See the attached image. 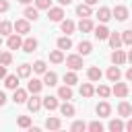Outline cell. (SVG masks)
Returning a JSON list of instances; mask_svg holds the SVG:
<instances>
[{"label":"cell","mask_w":132,"mask_h":132,"mask_svg":"<svg viewBox=\"0 0 132 132\" xmlns=\"http://www.w3.org/2000/svg\"><path fill=\"white\" fill-rule=\"evenodd\" d=\"M126 130H128V132H132V120H130V122L126 124Z\"/></svg>","instance_id":"cell-50"},{"label":"cell","mask_w":132,"mask_h":132,"mask_svg":"<svg viewBox=\"0 0 132 132\" xmlns=\"http://www.w3.org/2000/svg\"><path fill=\"white\" fill-rule=\"evenodd\" d=\"M0 45H2V35H0Z\"/></svg>","instance_id":"cell-54"},{"label":"cell","mask_w":132,"mask_h":132,"mask_svg":"<svg viewBox=\"0 0 132 132\" xmlns=\"http://www.w3.org/2000/svg\"><path fill=\"white\" fill-rule=\"evenodd\" d=\"M93 93H95L93 85H91V82H82V87H80V95L89 99V97H93Z\"/></svg>","instance_id":"cell-32"},{"label":"cell","mask_w":132,"mask_h":132,"mask_svg":"<svg viewBox=\"0 0 132 132\" xmlns=\"http://www.w3.org/2000/svg\"><path fill=\"white\" fill-rule=\"evenodd\" d=\"M122 43L132 45V29H128V31H124V33H122Z\"/></svg>","instance_id":"cell-41"},{"label":"cell","mask_w":132,"mask_h":132,"mask_svg":"<svg viewBox=\"0 0 132 132\" xmlns=\"http://www.w3.org/2000/svg\"><path fill=\"white\" fill-rule=\"evenodd\" d=\"M87 128H89L91 132H101V130H103V124H101V122H91Z\"/></svg>","instance_id":"cell-44"},{"label":"cell","mask_w":132,"mask_h":132,"mask_svg":"<svg viewBox=\"0 0 132 132\" xmlns=\"http://www.w3.org/2000/svg\"><path fill=\"white\" fill-rule=\"evenodd\" d=\"M126 78H128V80H132V66L126 70Z\"/></svg>","instance_id":"cell-48"},{"label":"cell","mask_w":132,"mask_h":132,"mask_svg":"<svg viewBox=\"0 0 132 132\" xmlns=\"http://www.w3.org/2000/svg\"><path fill=\"white\" fill-rule=\"evenodd\" d=\"M41 105H43V99L37 97V93H33V97L27 101V109H29V111H39Z\"/></svg>","instance_id":"cell-3"},{"label":"cell","mask_w":132,"mask_h":132,"mask_svg":"<svg viewBox=\"0 0 132 132\" xmlns=\"http://www.w3.org/2000/svg\"><path fill=\"white\" fill-rule=\"evenodd\" d=\"M58 2H60V4H62V6H68V4H70V2H72V0H58Z\"/></svg>","instance_id":"cell-49"},{"label":"cell","mask_w":132,"mask_h":132,"mask_svg":"<svg viewBox=\"0 0 132 132\" xmlns=\"http://www.w3.org/2000/svg\"><path fill=\"white\" fill-rule=\"evenodd\" d=\"M107 39H109V45H111L113 50H118V47L122 45V35H120V33H109Z\"/></svg>","instance_id":"cell-27"},{"label":"cell","mask_w":132,"mask_h":132,"mask_svg":"<svg viewBox=\"0 0 132 132\" xmlns=\"http://www.w3.org/2000/svg\"><path fill=\"white\" fill-rule=\"evenodd\" d=\"M120 76H122V72H120L118 64H116V66H109V70H107V78H109L111 82H118V80H120Z\"/></svg>","instance_id":"cell-20"},{"label":"cell","mask_w":132,"mask_h":132,"mask_svg":"<svg viewBox=\"0 0 132 132\" xmlns=\"http://www.w3.org/2000/svg\"><path fill=\"white\" fill-rule=\"evenodd\" d=\"M64 82H66V85H70V87H72V85H76V82H78V76H76V72H74V70L66 72V74H64Z\"/></svg>","instance_id":"cell-34"},{"label":"cell","mask_w":132,"mask_h":132,"mask_svg":"<svg viewBox=\"0 0 132 132\" xmlns=\"http://www.w3.org/2000/svg\"><path fill=\"white\" fill-rule=\"evenodd\" d=\"M0 64H4V66H10V64H12V54H10V52H4V54H0Z\"/></svg>","instance_id":"cell-39"},{"label":"cell","mask_w":132,"mask_h":132,"mask_svg":"<svg viewBox=\"0 0 132 132\" xmlns=\"http://www.w3.org/2000/svg\"><path fill=\"white\" fill-rule=\"evenodd\" d=\"M60 126H62L60 118H47L45 120V128L47 130H60Z\"/></svg>","instance_id":"cell-29"},{"label":"cell","mask_w":132,"mask_h":132,"mask_svg":"<svg viewBox=\"0 0 132 132\" xmlns=\"http://www.w3.org/2000/svg\"><path fill=\"white\" fill-rule=\"evenodd\" d=\"M12 29H14L12 23H8V21H2V23H0V35H10Z\"/></svg>","instance_id":"cell-35"},{"label":"cell","mask_w":132,"mask_h":132,"mask_svg":"<svg viewBox=\"0 0 132 132\" xmlns=\"http://www.w3.org/2000/svg\"><path fill=\"white\" fill-rule=\"evenodd\" d=\"M2 105H6V95H4V91H0V107Z\"/></svg>","instance_id":"cell-46"},{"label":"cell","mask_w":132,"mask_h":132,"mask_svg":"<svg viewBox=\"0 0 132 132\" xmlns=\"http://www.w3.org/2000/svg\"><path fill=\"white\" fill-rule=\"evenodd\" d=\"M35 6L43 8V10H50L52 8V0H35Z\"/></svg>","instance_id":"cell-42"},{"label":"cell","mask_w":132,"mask_h":132,"mask_svg":"<svg viewBox=\"0 0 132 132\" xmlns=\"http://www.w3.org/2000/svg\"><path fill=\"white\" fill-rule=\"evenodd\" d=\"M78 29H80L82 33H89V31H93L95 27H93V21L87 16V19H80V23H78Z\"/></svg>","instance_id":"cell-23"},{"label":"cell","mask_w":132,"mask_h":132,"mask_svg":"<svg viewBox=\"0 0 132 132\" xmlns=\"http://www.w3.org/2000/svg\"><path fill=\"white\" fill-rule=\"evenodd\" d=\"M58 47H60V50H70V47H72V41H70V37H68V35L60 37V39H58Z\"/></svg>","instance_id":"cell-36"},{"label":"cell","mask_w":132,"mask_h":132,"mask_svg":"<svg viewBox=\"0 0 132 132\" xmlns=\"http://www.w3.org/2000/svg\"><path fill=\"white\" fill-rule=\"evenodd\" d=\"M85 2H87V4H91V6H93V4H97V2H99V0H85Z\"/></svg>","instance_id":"cell-51"},{"label":"cell","mask_w":132,"mask_h":132,"mask_svg":"<svg viewBox=\"0 0 132 132\" xmlns=\"http://www.w3.org/2000/svg\"><path fill=\"white\" fill-rule=\"evenodd\" d=\"M109 130L111 132H122V130H126V124L122 120H111L109 122Z\"/></svg>","instance_id":"cell-33"},{"label":"cell","mask_w":132,"mask_h":132,"mask_svg":"<svg viewBox=\"0 0 132 132\" xmlns=\"http://www.w3.org/2000/svg\"><path fill=\"white\" fill-rule=\"evenodd\" d=\"M41 87H43V82H41L39 78H31L29 85H27V91H29V93H39Z\"/></svg>","instance_id":"cell-21"},{"label":"cell","mask_w":132,"mask_h":132,"mask_svg":"<svg viewBox=\"0 0 132 132\" xmlns=\"http://www.w3.org/2000/svg\"><path fill=\"white\" fill-rule=\"evenodd\" d=\"M16 126H19V128H31V118H29V116H21V118L16 120Z\"/></svg>","instance_id":"cell-38"},{"label":"cell","mask_w":132,"mask_h":132,"mask_svg":"<svg viewBox=\"0 0 132 132\" xmlns=\"http://www.w3.org/2000/svg\"><path fill=\"white\" fill-rule=\"evenodd\" d=\"M60 29H62V33L70 35V33L74 31V23H72L70 19H66V21H62V23H60Z\"/></svg>","instance_id":"cell-30"},{"label":"cell","mask_w":132,"mask_h":132,"mask_svg":"<svg viewBox=\"0 0 132 132\" xmlns=\"http://www.w3.org/2000/svg\"><path fill=\"white\" fill-rule=\"evenodd\" d=\"M6 45H8L10 50H19V47H23V39L19 37V33H10V35H8V41H6Z\"/></svg>","instance_id":"cell-5"},{"label":"cell","mask_w":132,"mask_h":132,"mask_svg":"<svg viewBox=\"0 0 132 132\" xmlns=\"http://www.w3.org/2000/svg\"><path fill=\"white\" fill-rule=\"evenodd\" d=\"M50 60H52L54 64H62V62H64L62 50H60V47H58V50H52V52H50Z\"/></svg>","instance_id":"cell-24"},{"label":"cell","mask_w":132,"mask_h":132,"mask_svg":"<svg viewBox=\"0 0 132 132\" xmlns=\"http://www.w3.org/2000/svg\"><path fill=\"white\" fill-rule=\"evenodd\" d=\"M23 14H25V19H27V21H37V19H39V8H37V6H35V8L27 6Z\"/></svg>","instance_id":"cell-17"},{"label":"cell","mask_w":132,"mask_h":132,"mask_svg":"<svg viewBox=\"0 0 132 132\" xmlns=\"http://www.w3.org/2000/svg\"><path fill=\"white\" fill-rule=\"evenodd\" d=\"M76 47H78V54H80V56H89V54H91V50H93V45H91L89 41H80Z\"/></svg>","instance_id":"cell-31"},{"label":"cell","mask_w":132,"mask_h":132,"mask_svg":"<svg viewBox=\"0 0 132 132\" xmlns=\"http://www.w3.org/2000/svg\"><path fill=\"white\" fill-rule=\"evenodd\" d=\"M0 78H6V66L0 64Z\"/></svg>","instance_id":"cell-47"},{"label":"cell","mask_w":132,"mask_h":132,"mask_svg":"<svg viewBox=\"0 0 132 132\" xmlns=\"http://www.w3.org/2000/svg\"><path fill=\"white\" fill-rule=\"evenodd\" d=\"M58 97H60V99H64V101L72 99V89H70V85H64V87H60V89H58Z\"/></svg>","instance_id":"cell-22"},{"label":"cell","mask_w":132,"mask_h":132,"mask_svg":"<svg viewBox=\"0 0 132 132\" xmlns=\"http://www.w3.org/2000/svg\"><path fill=\"white\" fill-rule=\"evenodd\" d=\"M60 113H62V116H66V118L74 116V105H72V103H68V101H64V103L60 105Z\"/></svg>","instance_id":"cell-26"},{"label":"cell","mask_w":132,"mask_h":132,"mask_svg":"<svg viewBox=\"0 0 132 132\" xmlns=\"http://www.w3.org/2000/svg\"><path fill=\"white\" fill-rule=\"evenodd\" d=\"M93 35H95L99 41H103V39H107V37H109V29H107L105 25H99V27H95V29H93Z\"/></svg>","instance_id":"cell-8"},{"label":"cell","mask_w":132,"mask_h":132,"mask_svg":"<svg viewBox=\"0 0 132 132\" xmlns=\"http://www.w3.org/2000/svg\"><path fill=\"white\" fill-rule=\"evenodd\" d=\"M70 130H72V132H85V130H87V124L78 120V122H74V124L70 126Z\"/></svg>","instance_id":"cell-40"},{"label":"cell","mask_w":132,"mask_h":132,"mask_svg":"<svg viewBox=\"0 0 132 132\" xmlns=\"http://www.w3.org/2000/svg\"><path fill=\"white\" fill-rule=\"evenodd\" d=\"M31 70H33L31 64H21V66L16 68V74H19L21 78H29V76H31Z\"/></svg>","instance_id":"cell-19"},{"label":"cell","mask_w":132,"mask_h":132,"mask_svg":"<svg viewBox=\"0 0 132 132\" xmlns=\"http://www.w3.org/2000/svg\"><path fill=\"white\" fill-rule=\"evenodd\" d=\"M19 2H21V4H29L31 0H19Z\"/></svg>","instance_id":"cell-53"},{"label":"cell","mask_w":132,"mask_h":132,"mask_svg":"<svg viewBox=\"0 0 132 132\" xmlns=\"http://www.w3.org/2000/svg\"><path fill=\"white\" fill-rule=\"evenodd\" d=\"M126 60H128V54H124V52H122L120 47H118V50H113V54H111V62H113V64L122 66V64H124Z\"/></svg>","instance_id":"cell-6"},{"label":"cell","mask_w":132,"mask_h":132,"mask_svg":"<svg viewBox=\"0 0 132 132\" xmlns=\"http://www.w3.org/2000/svg\"><path fill=\"white\" fill-rule=\"evenodd\" d=\"M12 25H14V31H16L19 35H23V33H29V31H31V25H29V21H27V19H19V21H14Z\"/></svg>","instance_id":"cell-2"},{"label":"cell","mask_w":132,"mask_h":132,"mask_svg":"<svg viewBox=\"0 0 132 132\" xmlns=\"http://www.w3.org/2000/svg\"><path fill=\"white\" fill-rule=\"evenodd\" d=\"M97 19H99L101 23H107V21L111 19V10H109L107 6H101V8L97 10Z\"/></svg>","instance_id":"cell-18"},{"label":"cell","mask_w":132,"mask_h":132,"mask_svg":"<svg viewBox=\"0 0 132 132\" xmlns=\"http://www.w3.org/2000/svg\"><path fill=\"white\" fill-rule=\"evenodd\" d=\"M111 93H113L116 97H126V95H128V85H126V82H116L113 89H111Z\"/></svg>","instance_id":"cell-9"},{"label":"cell","mask_w":132,"mask_h":132,"mask_svg":"<svg viewBox=\"0 0 132 132\" xmlns=\"http://www.w3.org/2000/svg\"><path fill=\"white\" fill-rule=\"evenodd\" d=\"M95 93H97L99 97H103V99H105V97H109V93H111V89H109V87H105V85H99V87L95 89Z\"/></svg>","instance_id":"cell-37"},{"label":"cell","mask_w":132,"mask_h":132,"mask_svg":"<svg viewBox=\"0 0 132 132\" xmlns=\"http://www.w3.org/2000/svg\"><path fill=\"white\" fill-rule=\"evenodd\" d=\"M118 113H120L122 118H128V116H132V105H130L128 101H122V103L118 105Z\"/></svg>","instance_id":"cell-15"},{"label":"cell","mask_w":132,"mask_h":132,"mask_svg":"<svg viewBox=\"0 0 132 132\" xmlns=\"http://www.w3.org/2000/svg\"><path fill=\"white\" fill-rule=\"evenodd\" d=\"M19 78H21L19 74H6V78H4V87H6V89H12V91L19 89Z\"/></svg>","instance_id":"cell-7"},{"label":"cell","mask_w":132,"mask_h":132,"mask_svg":"<svg viewBox=\"0 0 132 132\" xmlns=\"http://www.w3.org/2000/svg\"><path fill=\"white\" fill-rule=\"evenodd\" d=\"M33 70L39 72V74H43V72H45V62H43V60H37V62L33 64Z\"/></svg>","instance_id":"cell-43"},{"label":"cell","mask_w":132,"mask_h":132,"mask_svg":"<svg viewBox=\"0 0 132 132\" xmlns=\"http://www.w3.org/2000/svg\"><path fill=\"white\" fill-rule=\"evenodd\" d=\"M47 16H50V21H54V23H60L62 19H64V10L60 8V6H52L50 10H47Z\"/></svg>","instance_id":"cell-4"},{"label":"cell","mask_w":132,"mask_h":132,"mask_svg":"<svg viewBox=\"0 0 132 132\" xmlns=\"http://www.w3.org/2000/svg\"><path fill=\"white\" fill-rule=\"evenodd\" d=\"M66 66H68L70 70H80V68H82V58H80V54L68 56V58H66Z\"/></svg>","instance_id":"cell-1"},{"label":"cell","mask_w":132,"mask_h":132,"mask_svg":"<svg viewBox=\"0 0 132 132\" xmlns=\"http://www.w3.org/2000/svg\"><path fill=\"white\" fill-rule=\"evenodd\" d=\"M8 10V2L6 0H0V12H6Z\"/></svg>","instance_id":"cell-45"},{"label":"cell","mask_w":132,"mask_h":132,"mask_svg":"<svg viewBox=\"0 0 132 132\" xmlns=\"http://www.w3.org/2000/svg\"><path fill=\"white\" fill-rule=\"evenodd\" d=\"M12 101H14V103H25V101H27V91H25V89H14Z\"/></svg>","instance_id":"cell-25"},{"label":"cell","mask_w":132,"mask_h":132,"mask_svg":"<svg viewBox=\"0 0 132 132\" xmlns=\"http://www.w3.org/2000/svg\"><path fill=\"white\" fill-rule=\"evenodd\" d=\"M43 85H47V87H56L58 85V74L56 72H43Z\"/></svg>","instance_id":"cell-13"},{"label":"cell","mask_w":132,"mask_h":132,"mask_svg":"<svg viewBox=\"0 0 132 132\" xmlns=\"http://www.w3.org/2000/svg\"><path fill=\"white\" fill-rule=\"evenodd\" d=\"M87 76H89V80H93V82H97V80L101 78V70H99L97 66H91V68L87 70Z\"/></svg>","instance_id":"cell-28"},{"label":"cell","mask_w":132,"mask_h":132,"mask_svg":"<svg viewBox=\"0 0 132 132\" xmlns=\"http://www.w3.org/2000/svg\"><path fill=\"white\" fill-rule=\"evenodd\" d=\"M43 107H45V109H50V111L58 109V107H60V103H58V97H52V95L43 97Z\"/></svg>","instance_id":"cell-10"},{"label":"cell","mask_w":132,"mask_h":132,"mask_svg":"<svg viewBox=\"0 0 132 132\" xmlns=\"http://www.w3.org/2000/svg\"><path fill=\"white\" fill-rule=\"evenodd\" d=\"M111 14H113L118 21H126V19H128V8L120 4V6H116V8L111 10Z\"/></svg>","instance_id":"cell-11"},{"label":"cell","mask_w":132,"mask_h":132,"mask_svg":"<svg viewBox=\"0 0 132 132\" xmlns=\"http://www.w3.org/2000/svg\"><path fill=\"white\" fill-rule=\"evenodd\" d=\"M76 14L80 16V19H87V16H91V4H78L76 6Z\"/></svg>","instance_id":"cell-16"},{"label":"cell","mask_w":132,"mask_h":132,"mask_svg":"<svg viewBox=\"0 0 132 132\" xmlns=\"http://www.w3.org/2000/svg\"><path fill=\"white\" fill-rule=\"evenodd\" d=\"M35 50H37V39H35V37H27V39L23 41V52L31 54V52H35Z\"/></svg>","instance_id":"cell-12"},{"label":"cell","mask_w":132,"mask_h":132,"mask_svg":"<svg viewBox=\"0 0 132 132\" xmlns=\"http://www.w3.org/2000/svg\"><path fill=\"white\" fill-rule=\"evenodd\" d=\"M128 62H130V64H132V50H130V52H128Z\"/></svg>","instance_id":"cell-52"},{"label":"cell","mask_w":132,"mask_h":132,"mask_svg":"<svg viewBox=\"0 0 132 132\" xmlns=\"http://www.w3.org/2000/svg\"><path fill=\"white\" fill-rule=\"evenodd\" d=\"M109 113H111V107H109V103H107V101H101V103L97 105V116H99V118H107Z\"/></svg>","instance_id":"cell-14"}]
</instances>
